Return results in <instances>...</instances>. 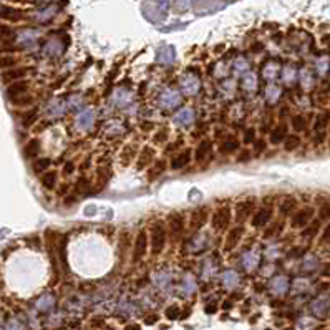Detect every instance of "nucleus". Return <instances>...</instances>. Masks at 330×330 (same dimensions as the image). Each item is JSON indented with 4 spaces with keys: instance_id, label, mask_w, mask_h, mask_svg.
I'll list each match as a JSON object with an SVG mask.
<instances>
[{
    "instance_id": "obj_1",
    "label": "nucleus",
    "mask_w": 330,
    "mask_h": 330,
    "mask_svg": "<svg viewBox=\"0 0 330 330\" xmlns=\"http://www.w3.org/2000/svg\"><path fill=\"white\" fill-rule=\"evenodd\" d=\"M166 245V227L163 223H156L151 227V252L161 254Z\"/></svg>"
},
{
    "instance_id": "obj_2",
    "label": "nucleus",
    "mask_w": 330,
    "mask_h": 330,
    "mask_svg": "<svg viewBox=\"0 0 330 330\" xmlns=\"http://www.w3.org/2000/svg\"><path fill=\"white\" fill-rule=\"evenodd\" d=\"M231 208L224 206L221 209H217L214 212V216H212V227H214V231H224V229H227L229 223H231Z\"/></svg>"
},
{
    "instance_id": "obj_3",
    "label": "nucleus",
    "mask_w": 330,
    "mask_h": 330,
    "mask_svg": "<svg viewBox=\"0 0 330 330\" xmlns=\"http://www.w3.org/2000/svg\"><path fill=\"white\" fill-rule=\"evenodd\" d=\"M23 18H25V12L22 9L12 5H0V20H3V22L17 23L22 22Z\"/></svg>"
},
{
    "instance_id": "obj_4",
    "label": "nucleus",
    "mask_w": 330,
    "mask_h": 330,
    "mask_svg": "<svg viewBox=\"0 0 330 330\" xmlns=\"http://www.w3.org/2000/svg\"><path fill=\"white\" fill-rule=\"evenodd\" d=\"M30 83L27 80H17V82L10 83L9 88H7V98L10 100L12 103L17 102L18 98H22L23 95L29 91Z\"/></svg>"
},
{
    "instance_id": "obj_5",
    "label": "nucleus",
    "mask_w": 330,
    "mask_h": 330,
    "mask_svg": "<svg viewBox=\"0 0 330 330\" xmlns=\"http://www.w3.org/2000/svg\"><path fill=\"white\" fill-rule=\"evenodd\" d=\"M179 102H181L179 91L173 90V88H166V90H163V93L159 95V104L164 110H171V108L178 106Z\"/></svg>"
},
{
    "instance_id": "obj_6",
    "label": "nucleus",
    "mask_w": 330,
    "mask_h": 330,
    "mask_svg": "<svg viewBox=\"0 0 330 330\" xmlns=\"http://www.w3.org/2000/svg\"><path fill=\"white\" fill-rule=\"evenodd\" d=\"M312 217H313V208L305 206L292 216L291 224H292V227H295V229L305 227V226H309V223L312 221Z\"/></svg>"
},
{
    "instance_id": "obj_7",
    "label": "nucleus",
    "mask_w": 330,
    "mask_h": 330,
    "mask_svg": "<svg viewBox=\"0 0 330 330\" xmlns=\"http://www.w3.org/2000/svg\"><path fill=\"white\" fill-rule=\"evenodd\" d=\"M14 38L17 40L20 48H30L35 42H37L38 32L34 29H23V30H20Z\"/></svg>"
},
{
    "instance_id": "obj_8",
    "label": "nucleus",
    "mask_w": 330,
    "mask_h": 330,
    "mask_svg": "<svg viewBox=\"0 0 330 330\" xmlns=\"http://www.w3.org/2000/svg\"><path fill=\"white\" fill-rule=\"evenodd\" d=\"M254 208H256L254 199H245V201H243V203L237 204L236 212H234V217H236L237 223H244V221H247V217L252 214Z\"/></svg>"
},
{
    "instance_id": "obj_9",
    "label": "nucleus",
    "mask_w": 330,
    "mask_h": 330,
    "mask_svg": "<svg viewBox=\"0 0 330 330\" xmlns=\"http://www.w3.org/2000/svg\"><path fill=\"white\" fill-rule=\"evenodd\" d=\"M146 247H148V236L146 232L141 231L138 234L135 241V247H133V262H139L146 254Z\"/></svg>"
},
{
    "instance_id": "obj_10",
    "label": "nucleus",
    "mask_w": 330,
    "mask_h": 330,
    "mask_svg": "<svg viewBox=\"0 0 330 330\" xmlns=\"http://www.w3.org/2000/svg\"><path fill=\"white\" fill-rule=\"evenodd\" d=\"M179 85H181V90H183L186 95H196L201 88V82L198 76L188 73L179 80Z\"/></svg>"
},
{
    "instance_id": "obj_11",
    "label": "nucleus",
    "mask_w": 330,
    "mask_h": 330,
    "mask_svg": "<svg viewBox=\"0 0 330 330\" xmlns=\"http://www.w3.org/2000/svg\"><path fill=\"white\" fill-rule=\"evenodd\" d=\"M29 73V68L25 67H17V68H9V70H3L2 73V82L3 83H14L17 80H23V76Z\"/></svg>"
},
{
    "instance_id": "obj_12",
    "label": "nucleus",
    "mask_w": 330,
    "mask_h": 330,
    "mask_svg": "<svg viewBox=\"0 0 330 330\" xmlns=\"http://www.w3.org/2000/svg\"><path fill=\"white\" fill-rule=\"evenodd\" d=\"M57 12H58V7H55V5L43 7V9L35 10L34 14H32V18L37 20V22H48V20H52L55 15H57Z\"/></svg>"
},
{
    "instance_id": "obj_13",
    "label": "nucleus",
    "mask_w": 330,
    "mask_h": 330,
    "mask_svg": "<svg viewBox=\"0 0 330 330\" xmlns=\"http://www.w3.org/2000/svg\"><path fill=\"white\" fill-rule=\"evenodd\" d=\"M209 216V209L208 208H198L191 216V227L192 229H199L206 224Z\"/></svg>"
},
{
    "instance_id": "obj_14",
    "label": "nucleus",
    "mask_w": 330,
    "mask_h": 330,
    "mask_svg": "<svg viewBox=\"0 0 330 330\" xmlns=\"http://www.w3.org/2000/svg\"><path fill=\"white\" fill-rule=\"evenodd\" d=\"M271 219H272V209L271 208H261L259 211L254 214V217H252V226L261 227V226H264V224H267Z\"/></svg>"
},
{
    "instance_id": "obj_15",
    "label": "nucleus",
    "mask_w": 330,
    "mask_h": 330,
    "mask_svg": "<svg viewBox=\"0 0 330 330\" xmlns=\"http://www.w3.org/2000/svg\"><path fill=\"white\" fill-rule=\"evenodd\" d=\"M192 122H194V111L191 108H183L174 115V123L179 126H189Z\"/></svg>"
},
{
    "instance_id": "obj_16",
    "label": "nucleus",
    "mask_w": 330,
    "mask_h": 330,
    "mask_svg": "<svg viewBox=\"0 0 330 330\" xmlns=\"http://www.w3.org/2000/svg\"><path fill=\"white\" fill-rule=\"evenodd\" d=\"M243 232H244L243 227L231 229V231H229V234H227L226 244H224V249H226V251H232V249H234L236 245L239 244V241L243 239Z\"/></svg>"
},
{
    "instance_id": "obj_17",
    "label": "nucleus",
    "mask_w": 330,
    "mask_h": 330,
    "mask_svg": "<svg viewBox=\"0 0 330 330\" xmlns=\"http://www.w3.org/2000/svg\"><path fill=\"white\" fill-rule=\"evenodd\" d=\"M168 226H170L173 234H178V232L183 231L184 227L183 214H181V212H171V214L168 216Z\"/></svg>"
},
{
    "instance_id": "obj_18",
    "label": "nucleus",
    "mask_w": 330,
    "mask_h": 330,
    "mask_svg": "<svg viewBox=\"0 0 330 330\" xmlns=\"http://www.w3.org/2000/svg\"><path fill=\"white\" fill-rule=\"evenodd\" d=\"M189 159H191V151L184 150L183 153H178V155L173 158L171 168H173V170H181V168H184L189 163Z\"/></svg>"
},
{
    "instance_id": "obj_19",
    "label": "nucleus",
    "mask_w": 330,
    "mask_h": 330,
    "mask_svg": "<svg viewBox=\"0 0 330 330\" xmlns=\"http://www.w3.org/2000/svg\"><path fill=\"white\" fill-rule=\"evenodd\" d=\"M95 122V115L91 110H85L82 111L78 116H76V124H78L80 128H83V130H87V128H90L91 124Z\"/></svg>"
},
{
    "instance_id": "obj_20",
    "label": "nucleus",
    "mask_w": 330,
    "mask_h": 330,
    "mask_svg": "<svg viewBox=\"0 0 330 330\" xmlns=\"http://www.w3.org/2000/svg\"><path fill=\"white\" fill-rule=\"evenodd\" d=\"M159 63H164V65H170V63L174 62V50L173 47H163L158 50V55H156Z\"/></svg>"
},
{
    "instance_id": "obj_21",
    "label": "nucleus",
    "mask_w": 330,
    "mask_h": 330,
    "mask_svg": "<svg viewBox=\"0 0 330 330\" xmlns=\"http://www.w3.org/2000/svg\"><path fill=\"white\" fill-rule=\"evenodd\" d=\"M153 158H155V150H153L151 146H144L141 151V156H139V159H138V170L146 168L153 161Z\"/></svg>"
},
{
    "instance_id": "obj_22",
    "label": "nucleus",
    "mask_w": 330,
    "mask_h": 330,
    "mask_svg": "<svg viewBox=\"0 0 330 330\" xmlns=\"http://www.w3.org/2000/svg\"><path fill=\"white\" fill-rule=\"evenodd\" d=\"M287 138V126L285 124H279L277 128H274V131L271 133V143L272 144H279Z\"/></svg>"
},
{
    "instance_id": "obj_23",
    "label": "nucleus",
    "mask_w": 330,
    "mask_h": 330,
    "mask_svg": "<svg viewBox=\"0 0 330 330\" xmlns=\"http://www.w3.org/2000/svg\"><path fill=\"white\" fill-rule=\"evenodd\" d=\"M40 151V141L38 139H30L29 143L25 144V148H23V155H25V158H35V156L38 155Z\"/></svg>"
},
{
    "instance_id": "obj_24",
    "label": "nucleus",
    "mask_w": 330,
    "mask_h": 330,
    "mask_svg": "<svg viewBox=\"0 0 330 330\" xmlns=\"http://www.w3.org/2000/svg\"><path fill=\"white\" fill-rule=\"evenodd\" d=\"M164 170H166V161H164V159L156 161L155 166H153L151 170H150V173H148V179H150V181H155L159 174H163Z\"/></svg>"
},
{
    "instance_id": "obj_25",
    "label": "nucleus",
    "mask_w": 330,
    "mask_h": 330,
    "mask_svg": "<svg viewBox=\"0 0 330 330\" xmlns=\"http://www.w3.org/2000/svg\"><path fill=\"white\" fill-rule=\"evenodd\" d=\"M42 186L45 189H53L57 186V173L55 171H48L42 176Z\"/></svg>"
},
{
    "instance_id": "obj_26",
    "label": "nucleus",
    "mask_w": 330,
    "mask_h": 330,
    "mask_svg": "<svg viewBox=\"0 0 330 330\" xmlns=\"http://www.w3.org/2000/svg\"><path fill=\"white\" fill-rule=\"evenodd\" d=\"M113 100L116 102V104H120V106H123V104L130 103L131 100V93L128 90H124V88H120V90L115 91V96Z\"/></svg>"
},
{
    "instance_id": "obj_27",
    "label": "nucleus",
    "mask_w": 330,
    "mask_h": 330,
    "mask_svg": "<svg viewBox=\"0 0 330 330\" xmlns=\"http://www.w3.org/2000/svg\"><path fill=\"white\" fill-rule=\"evenodd\" d=\"M256 85H257V78L254 73H247L245 71L244 75V80H243V87L245 91H249V93H252V91L256 90Z\"/></svg>"
},
{
    "instance_id": "obj_28",
    "label": "nucleus",
    "mask_w": 330,
    "mask_h": 330,
    "mask_svg": "<svg viewBox=\"0 0 330 330\" xmlns=\"http://www.w3.org/2000/svg\"><path fill=\"white\" fill-rule=\"evenodd\" d=\"M329 122H330V113H329V111H325V113H320V115L315 118L313 128H315V131H324L325 128H327Z\"/></svg>"
},
{
    "instance_id": "obj_29",
    "label": "nucleus",
    "mask_w": 330,
    "mask_h": 330,
    "mask_svg": "<svg viewBox=\"0 0 330 330\" xmlns=\"http://www.w3.org/2000/svg\"><path fill=\"white\" fill-rule=\"evenodd\" d=\"M209 150H211V143L208 141V139H204V141H201L199 143V146H198V150H196V161H204V158L208 156V153Z\"/></svg>"
},
{
    "instance_id": "obj_30",
    "label": "nucleus",
    "mask_w": 330,
    "mask_h": 330,
    "mask_svg": "<svg viewBox=\"0 0 330 330\" xmlns=\"http://www.w3.org/2000/svg\"><path fill=\"white\" fill-rule=\"evenodd\" d=\"M15 37V32L7 23H0V42H9Z\"/></svg>"
},
{
    "instance_id": "obj_31",
    "label": "nucleus",
    "mask_w": 330,
    "mask_h": 330,
    "mask_svg": "<svg viewBox=\"0 0 330 330\" xmlns=\"http://www.w3.org/2000/svg\"><path fill=\"white\" fill-rule=\"evenodd\" d=\"M295 208H297V201H295V198H287V199H284L282 203H280V212H282L284 216L291 214V212H292Z\"/></svg>"
},
{
    "instance_id": "obj_32",
    "label": "nucleus",
    "mask_w": 330,
    "mask_h": 330,
    "mask_svg": "<svg viewBox=\"0 0 330 330\" xmlns=\"http://www.w3.org/2000/svg\"><path fill=\"white\" fill-rule=\"evenodd\" d=\"M243 264H244V267L247 269V271H252V269L257 265V252L256 251H249L247 254L244 256Z\"/></svg>"
},
{
    "instance_id": "obj_33",
    "label": "nucleus",
    "mask_w": 330,
    "mask_h": 330,
    "mask_svg": "<svg viewBox=\"0 0 330 330\" xmlns=\"http://www.w3.org/2000/svg\"><path fill=\"white\" fill-rule=\"evenodd\" d=\"M299 144H300V138H299L297 135H291V136L287 135V138L284 139V148H285V151H294V150H297V148H299Z\"/></svg>"
},
{
    "instance_id": "obj_34",
    "label": "nucleus",
    "mask_w": 330,
    "mask_h": 330,
    "mask_svg": "<svg viewBox=\"0 0 330 330\" xmlns=\"http://www.w3.org/2000/svg\"><path fill=\"white\" fill-rule=\"evenodd\" d=\"M37 118H38V111L37 110H30V111H27V113L22 116V124L25 128H30L32 124L37 122Z\"/></svg>"
},
{
    "instance_id": "obj_35",
    "label": "nucleus",
    "mask_w": 330,
    "mask_h": 330,
    "mask_svg": "<svg viewBox=\"0 0 330 330\" xmlns=\"http://www.w3.org/2000/svg\"><path fill=\"white\" fill-rule=\"evenodd\" d=\"M62 40H50V42L47 43V53H50V55H58V53H62Z\"/></svg>"
},
{
    "instance_id": "obj_36",
    "label": "nucleus",
    "mask_w": 330,
    "mask_h": 330,
    "mask_svg": "<svg viewBox=\"0 0 330 330\" xmlns=\"http://www.w3.org/2000/svg\"><path fill=\"white\" fill-rule=\"evenodd\" d=\"M237 274L234 271H226L224 272V276H223V284L226 285V287H234V285L237 284Z\"/></svg>"
},
{
    "instance_id": "obj_37",
    "label": "nucleus",
    "mask_w": 330,
    "mask_h": 330,
    "mask_svg": "<svg viewBox=\"0 0 330 330\" xmlns=\"http://www.w3.org/2000/svg\"><path fill=\"white\" fill-rule=\"evenodd\" d=\"M237 150H239V141H236V139H227V141L221 144V151L226 153V155H231V153Z\"/></svg>"
},
{
    "instance_id": "obj_38",
    "label": "nucleus",
    "mask_w": 330,
    "mask_h": 330,
    "mask_svg": "<svg viewBox=\"0 0 330 330\" xmlns=\"http://www.w3.org/2000/svg\"><path fill=\"white\" fill-rule=\"evenodd\" d=\"M62 113H63V103L60 102V100H55V102L47 108V115L50 116H60Z\"/></svg>"
},
{
    "instance_id": "obj_39",
    "label": "nucleus",
    "mask_w": 330,
    "mask_h": 330,
    "mask_svg": "<svg viewBox=\"0 0 330 330\" xmlns=\"http://www.w3.org/2000/svg\"><path fill=\"white\" fill-rule=\"evenodd\" d=\"M50 164H52V161L48 158H38L34 163V171L35 173H42V171L48 170V168H50Z\"/></svg>"
},
{
    "instance_id": "obj_40",
    "label": "nucleus",
    "mask_w": 330,
    "mask_h": 330,
    "mask_svg": "<svg viewBox=\"0 0 330 330\" xmlns=\"http://www.w3.org/2000/svg\"><path fill=\"white\" fill-rule=\"evenodd\" d=\"M17 63V58L14 57V55H3V57H0V68H3V70H9Z\"/></svg>"
},
{
    "instance_id": "obj_41",
    "label": "nucleus",
    "mask_w": 330,
    "mask_h": 330,
    "mask_svg": "<svg viewBox=\"0 0 330 330\" xmlns=\"http://www.w3.org/2000/svg\"><path fill=\"white\" fill-rule=\"evenodd\" d=\"M292 128L295 131L305 130V116L304 115H295L292 116Z\"/></svg>"
},
{
    "instance_id": "obj_42",
    "label": "nucleus",
    "mask_w": 330,
    "mask_h": 330,
    "mask_svg": "<svg viewBox=\"0 0 330 330\" xmlns=\"http://www.w3.org/2000/svg\"><path fill=\"white\" fill-rule=\"evenodd\" d=\"M52 305H53V297L52 295H43L42 299L37 302V307L40 311H48V309H52Z\"/></svg>"
},
{
    "instance_id": "obj_43",
    "label": "nucleus",
    "mask_w": 330,
    "mask_h": 330,
    "mask_svg": "<svg viewBox=\"0 0 330 330\" xmlns=\"http://www.w3.org/2000/svg\"><path fill=\"white\" fill-rule=\"evenodd\" d=\"M133 156H135V146H126L122 153V163L126 166V164L131 163Z\"/></svg>"
},
{
    "instance_id": "obj_44",
    "label": "nucleus",
    "mask_w": 330,
    "mask_h": 330,
    "mask_svg": "<svg viewBox=\"0 0 330 330\" xmlns=\"http://www.w3.org/2000/svg\"><path fill=\"white\" fill-rule=\"evenodd\" d=\"M282 227H284V224L280 223V221H276V223L272 224L271 227L265 231V236L267 237H271V236H276V234H279L280 231H282Z\"/></svg>"
},
{
    "instance_id": "obj_45",
    "label": "nucleus",
    "mask_w": 330,
    "mask_h": 330,
    "mask_svg": "<svg viewBox=\"0 0 330 330\" xmlns=\"http://www.w3.org/2000/svg\"><path fill=\"white\" fill-rule=\"evenodd\" d=\"M276 73H277V65H274V63H267V65L264 67V70H262V75L267 80H271L272 76H276Z\"/></svg>"
},
{
    "instance_id": "obj_46",
    "label": "nucleus",
    "mask_w": 330,
    "mask_h": 330,
    "mask_svg": "<svg viewBox=\"0 0 330 330\" xmlns=\"http://www.w3.org/2000/svg\"><path fill=\"white\" fill-rule=\"evenodd\" d=\"M170 2L171 0H156V3H158V12H159V15L163 17L164 14L168 12V9H170Z\"/></svg>"
},
{
    "instance_id": "obj_47",
    "label": "nucleus",
    "mask_w": 330,
    "mask_h": 330,
    "mask_svg": "<svg viewBox=\"0 0 330 330\" xmlns=\"http://www.w3.org/2000/svg\"><path fill=\"white\" fill-rule=\"evenodd\" d=\"M247 62H245L244 58H239L237 62H234V70L239 73V71H247Z\"/></svg>"
},
{
    "instance_id": "obj_48",
    "label": "nucleus",
    "mask_w": 330,
    "mask_h": 330,
    "mask_svg": "<svg viewBox=\"0 0 330 330\" xmlns=\"http://www.w3.org/2000/svg\"><path fill=\"white\" fill-rule=\"evenodd\" d=\"M319 217H320L322 221L329 219V217H330V203H325L324 206L320 208V214H319Z\"/></svg>"
},
{
    "instance_id": "obj_49",
    "label": "nucleus",
    "mask_w": 330,
    "mask_h": 330,
    "mask_svg": "<svg viewBox=\"0 0 330 330\" xmlns=\"http://www.w3.org/2000/svg\"><path fill=\"white\" fill-rule=\"evenodd\" d=\"M319 231V221H317V223H313L312 226H305V229H304V236H313L315 234V232Z\"/></svg>"
},
{
    "instance_id": "obj_50",
    "label": "nucleus",
    "mask_w": 330,
    "mask_h": 330,
    "mask_svg": "<svg viewBox=\"0 0 330 330\" xmlns=\"http://www.w3.org/2000/svg\"><path fill=\"white\" fill-rule=\"evenodd\" d=\"M178 313H179V309L176 307V305H173V307L166 309V317H168V319H171V320L178 319Z\"/></svg>"
},
{
    "instance_id": "obj_51",
    "label": "nucleus",
    "mask_w": 330,
    "mask_h": 330,
    "mask_svg": "<svg viewBox=\"0 0 330 330\" xmlns=\"http://www.w3.org/2000/svg\"><path fill=\"white\" fill-rule=\"evenodd\" d=\"M254 136H256V130L254 128H249L244 135V141L245 143H254Z\"/></svg>"
},
{
    "instance_id": "obj_52",
    "label": "nucleus",
    "mask_w": 330,
    "mask_h": 330,
    "mask_svg": "<svg viewBox=\"0 0 330 330\" xmlns=\"http://www.w3.org/2000/svg\"><path fill=\"white\" fill-rule=\"evenodd\" d=\"M176 9H178V12H186L189 9V0H178L176 2Z\"/></svg>"
},
{
    "instance_id": "obj_53",
    "label": "nucleus",
    "mask_w": 330,
    "mask_h": 330,
    "mask_svg": "<svg viewBox=\"0 0 330 330\" xmlns=\"http://www.w3.org/2000/svg\"><path fill=\"white\" fill-rule=\"evenodd\" d=\"M166 138H168V130H161L159 133H156V135H155V141L156 143H163Z\"/></svg>"
},
{
    "instance_id": "obj_54",
    "label": "nucleus",
    "mask_w": 330,
    "mask_h": 330,
    "mask_svg": "<svg viewBox=\"0 0 330 330\" xmlns=\"http://www.w3.org/2000/svg\"><path fill=\"white\" fill-rule=\"evenodd\" d=\"M254 143H256V150L254 151L257 153V155L265 150V141H264V139H257V141H254Z\"/></svg>"
},
{
    "instance_id": "obj_55",
    "label": "nucleus",
    "mask_w": 330,
    "mask_h": 330,
    "mask_svg": "<svg viewBox=\"0 0 330 330\" xmlns=\"http://www.w3.org/2000/svg\"><path fill=\"white\" fill-rule=\"evenodd\" d=\"M322 241H324L325 244H330V224L324 229V234H322Z\"/></svg>"
},
{
    "instance_id": "obj_56",
    "label": "nucleus",
    "mask_w": 330,
    "mask_h": 330,
    "mask_svg": "<svg viewBox=\"0 0 330 330\" xmlns=\"http://www.w3.org/2000/svg\"><path fill=\"white\" fill-rule=\"evenodd\" d=\"M249 159H251V151H241V156H239L241 163H244V161H249Z\"/></svg>"
},
{
    "instance_id": "obj_57",
    "label": "nucleus",
    "mask_w": 330,
    "mask_h": 330,
    "mask_svg": "<svg viewBox=\"0 0 330 330\" xmlns=\"http://www.w3.org/2000/svg\"><path fill=\"white\" fill-rule=\"evenodd\" d=\"M156 320H158V317H156V315H150V317L146 319V324H155Z\"/></svg>"
},
{
    "instance_id": "obj_58",
    "label": "nucleus",
    "mask_w": 330,
    "mask_h": 330,
    "mask_svg": "<svg viewBox=\"0 0 330 330\" xmlns=\"http://www.w3.org/2000/svg\"><path fill=\"white\" fill-rule=\"evenodd\" d=\"M71 171H73V164L68 163V164H67V168H65V173H71Z\"/></svg>"
},
{
    "instance_id": "obj_59",
    "label": "nucleus",
    "mask_w": 330,
    "mask_h": 330,
    "mask_svg": "<svg viewBox=\"0 0 330 330\" xmlns=\"http://www.w3.org/2000/svg\"><path fill=\"white\" fill-rule=\"evenodd\" d=\"M206 312H209V313L216 312V305H209V307H206Z\"/></svg>"
},
{
    "instance_id": "obj_60",
    "label": "nucleus",
    "mask_w": 330,
    "mask_h": 330,
    "mask_svg": "<svg viewBox=\"0 0 330 330\" xmlns=\"http://www.w3.org/2000/svg\"><path fill=\"white\" fill-rule=\"evenodd\" d=\"M128 330H141V327H139V325H130Z\"/></svg>"
},
{
    "instance_id": "obj_61",
    "label": "nucleus",
    "mask_w": 330,
    "mask_h": 330,
    "mask_svg": "<svg viewBox=\"0 0 330 330\" xmlns=\"http://www.w3.org/2000/svg\"><path fill=\"white\" fill-rule=\"evenodd\" d=\"M9 2H14V3H25L27 0H9Z\"/></svg>"
},
{
    "instance_id": "obj_62",
    "label": "nucleus",
    "mask_w": 330,
    "mask_h": 330,
    "mask_svg": "<svg viewBox=\"0 0 330 330\" xmlns=\"http://www.w3.org/2000/svg\"><path fill=\"white\" fill-rule=\"evenodd\" d=\"M38 2H48V0H38Z\"/></svg>"
},
{
    "instance_id": "obj_63",
    "label": "nucleus",
    "mask_w": 330,
    "mask_h": 330,
    "mask_svg": "<svg viewBox=\"0 0 330 330\" xmlns=\"http://www.w3.org/2000/svg\"><path fill=\"white\" fill-rule=\"evenodd\" d=\"M194 2H201V0H194Z\"/></svg>"
},
{
    "instance_id": "obj_64",
    "label": "nucleus",
    "mask_w": 330,
    "mask_h": 330,
    "mask_svg": "<svg viewBox=\"0 0 330 330\" xmlns=\"http://www.w3.org/2000/svg\"><path fill=\"white\" fill-rule=\"evenodd\" d=\"M329 146H330V141H329Z\"/></svg>"
}]
</instances>
